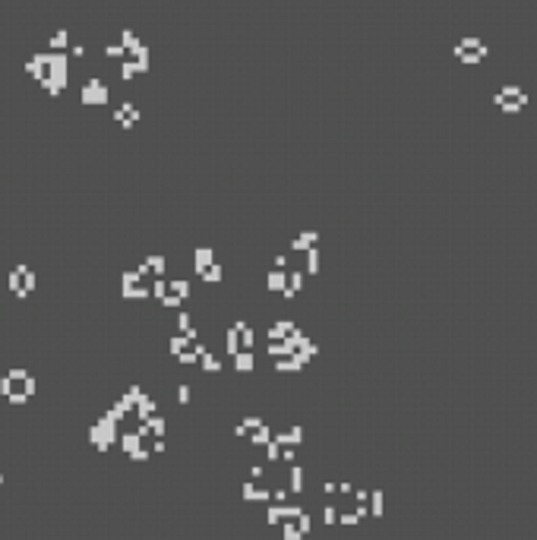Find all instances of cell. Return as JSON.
<instances>
[{"instance_id":"24","label":"cell","mask_w":537,"mask_h":540,"mask_svg":"<svg viewBox=\"0 0 537 540\" xmlns=\"http://www.w3.org/2000/svg\"><path fill=\"white\" fill-rule=\"evenodd\" d=\"M240 344H244L247 351H253V344H256V332H253L250 325H247V329L240 332Z\"/></svg>"},{"instance_id":"12","label":"cell","mask_w":537,"mask_h":540,"mask_svg":"<svg viewBox=\"0 0 537 540\" xmlns=\"http://www.w3.org/2000/svg\"><path fill=\"white\" fill-rule=\"evenodd\" d=\"M196 363H199V366H203V373H221V366H225V363H221V360H218V357H215V354H209V351H206V354H203V357H199V360H196Z\"/></svg>"},{"instance_id":"46","label":"cell","mask_w":537,"mask_h":540,"mask_svg":"<svg viewBox=\"0 0 537 540\" xmlns=\"http://www.w3.org/2000/svg\"><path fill=\"white\" fill-rule=\"evenodd\" d=\"M136 436H139V439H152V430H149V423H139Z\"/></svg>"},{"instance_id":"48","label":"cell","mask_w":537,"mask_h":540,"mask_svg":"<svg viewBox=\"0 0 537 540\" xmlns=\"http://www.w3.org/2000/svg\"><path fill=\"white\" fill-rule=\"evenodd\" d=\"M152 294H155V297L161 300V297L167 294V284H165V281H155V291H152Z\"/></svg>"},{"instance_id":"32","label":"cell","mask_w":537,"mask_h":540,"mask_svg":"<svg viewBox=\"0 0 537 540\" xmlns=\"http://www.w3.org/2000/svg\"><path fill=\"white\" fill-rule=\"evenodd\" d=\"M240 496H244L247 502H253V499H256V483H253V480H250V483H244V486H240Z\"/></svg>"},{"instance_id":"9","label":"cell","mask_w":537,"mask_h":540,"mask_svg":"<svg viewBox=\"0 0 537 540\" xmlns=\"http://www.w3.org/2000/svg\"><path fill=\"white\" fill-rule=\"evenodd\" d=\"M288 493H304V468H300V464H291V474H288Z\"/></svg>"},{"instance_id":"44","label":"cell","mask_w":537,"mask_h":540,"mask_svg":"<svg viewBox=\"0 0 537 540\" xmlns=\"http://www.w3.org/2000/svg\"><path fill=\"white\" fill-rule=\"evenodd\" d=\"M300 284H304V275H297V272H294V275L288 278V288H291V291H297Z\"/></svg>"},{"instance_id":"54","label":"cell","mask_w":537,"mask_h":540,"mask_svg":"<svg viewBox=\"0 0 537 540\" xmlns=\"http://www.w3.org/2000/svg\"><path fill=\"white\" fill-rule=\"evenodd\" d=\"M341 521H345V524H357L360 518H357V515H341Z\"/></svg>"},{"instance_id":"30","label":"cell","mask_w":537,"mask_h":540,"mask_svg":"<svg viewBox=\"0 0 537 540\" xmlns=\"http://www.w3.org/2000/svg\"><path fill=\"white\" fill-rule=\"evenodd\" d=\"M6 401H10V404H13V408H19V404H25V401H29V398H25V392H22V389H19V392H16V389H13V392H10V395H6Z\"/></svg>"},{"instance_id":"49","label":"cell","mask_w":537,"mask_h":540,"mask_svg":"<svg viewBox=\"0 0 537 540\" xmlns=\"http://www.w3.org/2000/svg\"><path fill=\"white\" fill-rule=\"evenodd\" d=\"M272 499V490H256V502H268Z\"/></svg>"},{"instance_id":"18","label":"cell","mask_w":537,"mask_h":540,"mask_svg":"<svg viewBox=\"0 0 537 540\" xmlns=\"http://www.w3.org/2000/svg\"><path fill=\"white\" fill-rule=\"evenodd\" d=\"M186 344H190V338H186V335H180V332H177V335L171 338V344H167V351H171V357H177L180 351H186Z\"/></svg>"},{"instance_id":"31","label":"cell","mask_w":537,"mask_h":540,"mask_svg":"<svg viewBox=\"0 0 537 540\" xmlns=\"http://www.w3.org/2000/svg\"><path fill=\"white\" fill-rule=\"evenodd\" d=\"M6 376H10L13 382H22V379L29 376V370H25V366H10V373H6Z\"/></svg>"},{"instance_id":"53","label":"cell","mask_w":537,"mask_h":540,"mask_svg":"<svg viewBox=\"0 0 537 540\" xmlns=\"http://www.w3.org/2000/svg\"><path fill=\"white\" fill-rule=\"evenodd\" d=\"M335 490H338V486H335V483H332V480H329V483H322V493H329V496H332V493H335Z\"/></svg>"},{"instance_id":"28","label":"cell","mask_w":537,"mask_h":540,"mask_svg":"<svg viewBox=\"0 0 537 540\" xmlns=\"http://www.w3.org/2000/svg\"><path fill=\"white\" fill-rule=\"evenodd\" d=\"M297 531H300V534H304V537H307V534H310V531H313V518L307 515V512H304V515L297 518Z\"/></svg>"},{"instance_id":"11","label":"cell","mask_w":537,"mask_h":540,"mask_svg":"<svg viewBox=\"0 0 537 540\" xmlns=\"http://www.w3.org/2000/svg\"><path fill=\"white\" fill-rule=\"evenodd\" d=\"M268 439H272V430H268V426H259V430L247 433V442H250V445H259V449H263V445H268Z\"/></svg>"},{"instance_id":"42","label":"cell","mask_w":537,"mask_h":540,"mask_svg":"<svg viewBox=\"0 0 537 540\" xmlns=\"http://www.w3.org/2000/svg\"><path fill=\"white\" fill-rule=\"evenodd\" d=\"M136 278H139L136 272H124V291L126 288H136Z\"/></svg>"},{"instance_id":"14","label":"cell","mask_w":537,"mask_h":540,"mask_svg":"<svg viewBox=\"0 0 537 540\" xmlns=\"http://www.w3.org/2000/svg\"><path fill=\"white\" fill-rule=\"evenodd\" d=\"M225 351H227V354H231V357H234V354H237V351H240V332L234 329V325H231V329H227V335H225Z\"/></svg>"},{"instance_id":"47","label":"cell","mask_w":537,"mask_h":540,"mask_svg":"<svg viewBox=\"0 0 537 540\" xmlns=\"http://www.w3.org/2000/svg\"><path fill=\"white\" fill-rule=\"evenodd\" d=\"M272 499H275L278 505H281V502H288V490H272Z\"/></svg>"},{"instance_id":"51","label":"cell","mask_w":537,"mask_h":540,"mask_svg":"<svg viewBox=\"0 0 537 540\" xmlns=\"http://www.w3.org/2000/svg\"><path fill=\"white\" fill-rule=\"evenodd\" d=\"M263 474H266V471H263V464H253V468H250V477H253V480H259Z\"/></svg>"},{"instance_id":"50","label":"cell","mask_w":537,"mask_h":540,"mask_svg":"<svg viewBox=\"0 0 537 540\" xmlns=\"http://www.w3.org/2000/svg\"><path fill=\"white\" fill-rule=\"evenodd\" d=\"M316 269H319V262H316V253H310V265H307V272H310V275H316Z\"/></svg>"},{"instance_id":"1","label":"cell","mask_w":537,"mask_h":540,"mask_svg":"<svg viewBox=\"0 0 537 540\" xmlns=\"http://www.w3.org/2000/svg\"><path fill=\"white\" fill-rule=\"evenodd\" d=\"M493 104L502 111V114H518V111L528 104V95H525L521 85H502V89L493 95Z\"/></svg>"},{"instance_id":"4","label":"cell","mask_w":537,"mask_h":540,"mask_svg":"<svg viewBox=\"0 0 537 540\" xmlns=\"http://www.w3.org/2000/svg\"><path fill=\"white\" fill-rule=\"evenodd\" d=\"M155 414H158V401H155L152 395H143V398L136 401V408H133V417H136L139 423H145V420L155 417Z\"/></svg>"},{"instance_id":"43","label":"cell","mask_w":537,"mask_h":540,"mask_svg":"<svg viewBox=\"0 0 537 540\" xmlns=\"http://www.w3.org/2000/svg\"><path fill=\"white\" fill-rule=\"evenodd\" d=\"M177 360H180V363H196L199 357L193 354V351H180V354H177Z\"/></svg>"},{"instance_id":"36","label":"cell","mask_w":537,"mask_h":540,"mask_svg":"<svg viewBox=\"0 0 537 540\" xmlns=\"http://www.w3.org/2000/svg\"><path fill=\"white\" fill-rule=\"evenodd\" d=\"M145 265H149V269H155V275H161V272H165V259H161V256L145 259Z\"/></svg>"},{"instance_id":"26","label":"cell","mask_w":537,"mask_h":540,"mask_svg":"<svg viewBox=\"0 0 537 540\" xmlns=\"http://www.w3.org/2000/svg\"><path fill=\"white\" fill-rule=\"evenodd\" d=\"M263 449H266V458H268V461H278V458H281V445L272 442V439H268V445H263Z\"/></svg>"},{"instance_id":"2","label":"cell","mask_w":537,"mask_h":540,"mask_svg":"<svg viewBox=\"0 0 537 540\" xmlns=\"http://www.w3.org/2000/svg\"><path fill=\"white\" fill-rule=\"evenodd\" d=\"M487 54H490V48H487V41H480V38H461L458 44H455V57L461 60V63H483L487 60Z\"/></svg>"},{"instance_id":"37","label":"cell","mask_w":537,"mask_h":540,"mask_svg":"<svg viewBox=\"0 0 537 540\" xmlns=\"http://www.w3.org/2000/svg\"><path fill=\"white\" fill-rule=\"evenodd\" d=\"M322 521H326V524H335V521H338V512H335L332 505H326V509H322Z\"/></svg>"},{"instance_id":"34","label":"cell","mask_w":537,"mask_h":540,"mask_svg":"<svg viewBox=\"0 0 537 540\" xmlns=\"http://www.w3.org/2000/svg\"><path fill=\"white\" fill-rule=\"evenodd\" d=\"M266 351H268V357H272V360L285 357V348H281V341H268V348H266Z\"/></svg>"},{"instance_id":"22","label":"cell","mask_w":537,"mask_h":540,"mask_svg":"<svg viewBox=\"0 0 537 540\" xmlns=\"http://www.w3.org/2000/svg\"><path fill=\"white\" fill-rule=\"evenodd\" d=\"M281 537H285V540H300L304 534L297 531V524H294V521H285V524H281Z\"/></svg>"},{"instance_id":"55","label":"cell","mask_w":537,"mask_h":540,"mask_svg":"<svg viewBox=\"0 0 537 540\" xmlns=\"http://www.w3.org/2000/svg\"><path fill=\"white\" fill-rule=\"evenodd\" d=\"M0 483H3V474H0Z\"/></svg>"},{"instance_id":"6","label":"cell","mask_w":537,"mask_h":540,"mask_svg":"<svg viewBox=\"0 0 537 540\" xmlns=\"http://www.w3.org/2000/svg\"><path fill=\"white\" fill-rule=\"evenodd\" d=\"M143 395H145V392H143V385H130V392H126V395L120 398L117 404H120V408L126 411V414H133V408H136V401H139V398H143Z\"/></svg>"},{"instance_id":"41","label":"cell","mask_w":537,"mask_h":540,"mask_svg":"<svg viewBox=\"0 0 537 540\" xmlns=\"http://www.w3.org/2000/svg\"><path fill=\"white\" fill-rule=\"evenodd\" d=\"M266 521H268V524H278V521H281V515H278V505L266 509Z\"/></svg>"},{"instance_id":"17","label":"cell","mask_w":537,"mask_h":540,"mask_svg":"<svg viewBox=\"0 0 537 540\" xmlns=\"http://www.w3.org/2000/svg\"><path fill=\"white\" fill-rule=\"evenodd\" d=\"M285 288H288V275L275 269L272 275H268V291H285Z\"/></svg>"},{"instance_id":"20","label":"cell","mask_w":537,"mask_h":540,"mask_svg":"<svg viewBox=\"0 0 537 540\" xmlns=\"http://www.w3.org/2000/svg\"><path fill=\"white\" fill-rule=\"evenodd\" d=\"M167 288H171V294H177L180 300H186V297H190V281H180V278H177V281H171Z\"/></svg>"},{"instance_id":"10","label":"cell","mask_w":537,"mask_h":540,"mask_svg":"<svg viewBox=\"0 0 537 540\" xmlns=\"http://www.w3.org/2000/svg\"><path fill=\"white\" fill-rule=\"evenodd\" d=\"M272 366H275V373H300V370H304V366L297 363V357H294V354H291V357H278Z\"/></svg>"},{"instance_id":"21","label":"cell","mask_w":537,"mask_h":540,"mask_svg":"<svg viewBox=\"0 0 537 540\" xmlns=\"http://www.w3.org/2000/svg\"><path fill=\"white\" fill-rule=\"evenodd\" d=\"M126 300H145V297H152V291L149 288H126V291H120Z\"/></svg>"},{"instance_id":"16","label":"cell","mask_w":537,"mask_h":540,"mask_svg":"<svg viewBox=\"0 0 537 540\" xmlns=\"http://www.w3.org/2000/svg\"><path fill=\"white\" fill-rule=\"evenodd\" d=\"M145 423H149V430H152V436H155V439H165V430H167L165 417H158V414H155V417L145 420Z\"/></svg>"},{"instance_id":"29","label":"cell","mask_w":537,"mask_h":540,"mask_svg":"<svg viewBox=\"0 0 537 540\" xmlns=\"http://www.w3.org/2000/svg\"><path fill=\"white\" fill-rule=\"evenodd\" d=\"M218 278H221V265H215V262H212L209 269L203 272V281H212V284H215V281H218Z\"/></svg>"},{"instance_id":"40","label":"cell","mask_w":537,"mask_h":540,"mask_svg":"<svg viewBox=\"0 0 537 540\" xmlns=\"http://www.w3.org/2000/svg\"><path fill=\"white\" fill-rule=\"evenodd\" d=\"M10 392H13V379H10V376H0V395L6 398Z\"/></svg>"},{"instance_id":"52","label":"cell","mask_w":537,"mask_h":540,"mask_svg":"<svg viewBox=\"0 0 537 540\" xmlns=\"http://www.w3.org/2000/svg\"><path fill=\"white\" fill-rule=\"evenodd\" d=\"M281 458H285L288 464H294V449H281Z\"/></svg>"},{"instance_id":"19","label":"cell","mask_w":537,"mask_h":540,"mask_svg":"<svg viewBox=\"0 0 537 540\" xmlns=\"http://www.w3.org/2000/svg\"><path fill=\"white\" fill-rule=\"evenodd\" d=\"M209 265H212V250H199L196 253V275L203 278V272L209 269Z\"/></svg>"},{"instance_id":"5","label":"cell","mask_w":537,"mask_h":540,"mask_svg":"<svg viewBox=\"0 0 537 540\" xmlns=\"http://www.w3.org/2000/svg\"><path fill=\"white\" fill-rule=\"evenodd\" d=\"M231 360H234V370L237 373H253L256 370V354H253V351H237Z\"/></svg>"},{"instance_id":"45","label":"cell","mask_w":537,"mask_h":540,"mask_svg":"<svg viewBox=\"0 0 537 540\" xmlns=\"http://www.w3.org/2000/svg\"><path fill=\"white\" fill-rule=\"evenodd\" d=\"M165 449H167V442H165V439H155V442H152V455H161Z\"/></svg>"},{"instance_id":"8","label":"cell","mask_w":537,"mask_h":540,"mask_svg":"<svg viewBox=\"0 0 537 540\" xmlns=\"http://www.w3.org/2000/svg\"><path fill=\"white\" fill-rule=\"evenodd\" d=\"M95 423H98V430H102V439H104L107 445H111L114 439H120V436H117V423H114V420L107 417V414H104V417H98Z\"/></svg>"},{"instance_id":"39","label":"cell","mask_w":537,"mask_h":540,"mask_svg":"<svg viewBox=\"0 0 537 540\" xmlns=\"http://www.w3.org/2000/svg\"><path fill=\"white\" fill-rule=\"evenodd\" d=\"M161 303H165L167 310H177V306H180V297H177V294H165V297H161Z\"/></svg>"},{"instance_id":"23","label":"cell","mask_w":537,"mask_h":540,"mask_svg":"<svg viewBox=\"0 0 537 540\" xmlns=\"http://www.w3.org/2000/svg\"><path fill=\"white\" fill-rule=\"evenodd\" d=\"M240 426H244L247 433H253V430H259V426H266V423H263V417H256V414H247V417H244V423H240Z\"/></svg>"},{"instance_id":"3","label":"cell","mask_w":537,"mask_h":540,"mask_svg":"<svg viewBox=\"0 0 537 540\" xmlns=\"http://www.w3.org/2000/svg\"><path fill=\"white\" fill-rule=\"evenodd\" d=\"M272 442H278L281 449H294V445L304 442V426H291L285 433H272Z\"/></svg>"},{"instance_id":"35","label":"cell","mask_w":537,"mask_h":540,"mask_svg":"<svg viewBox=\"0 0 537 540\" xmlns=\"http://www.w3.org/2000/svg\"><path fill=\"white\" fill-rule=\"evenodd\" d=\"M22 291H35V272H22Z\"/></svg>"},{"instance_id":"33","label":"cell","mask_w":537,"mask_h":540,"mask_svg":"<svg viewBox=\"0 0 537 540\" xmlns=\"http://www.w3.org/2000/svg\"><path fill=\"white\" fill-rule=\"evenodd\" d=\"M186 329H193V322H190V313H177V332L184 335Z\"/></svg>"},{"instance_id":"7","label":"cell","mask_w":537,"mask_h":540,"mask_svg":"<svg viewBox=\"0 0 537 540\" xmlns=\"http://www.w3.org/2000/svg\"><path fill=\"white\" fill-rule=\"evenodd\" d=\"M291 329H297V325H294L291 319H278V322H275L272 329L266 332V338H268V341H281V338H285V335H288V332H291Z\"/></svg>"},{"instance_id":"13","label":"cell","mask_w":537,"mask_h":540,"mask_svg":"<svg viewBox=\"0 0 537 540\" xmlns=\"http://www.w3.org/2000/svg\"><path fill=\"white\" fill-rule=\"evenodd\" d=\"M120 449H124L126 455H133L136 449H143V439H139L136 433H124V436H120Z\"/></svg>"},{"instance_id":"38","label":"cell","mask_w":537,"mask_h":540,"mask_svg":"<svg viewBox=\"0 0 537 540\" xmlns=\"http://www.w3.org/2000/svg\"><path fill=\"white\" fill-rule=\"evenodd\" d=\"M130 458H133V461H136V464H143V461H149V458H152V452H149V449H136V452H133Z\"/></svg>"},{"instance_id":"15","label":"cell","mask_w":537,"mask_h":540,"mask_svg":"<svg viewBox=\"0 0 537 540\" xmlns=\"http://www.w3.org/2000/svg\"><path fill=\"white\" fill-rule=\"evenodd\" d=\"M278 515H281V521H294V518L304 515V509H300V505H291V502H281L278 505Z\"/></svg>"},{"instance_id":"27","label":"cell","mask_w":537,"mask_h":540,"mask_svg":"<svg viewBox=\"0 0 537 540\" xmlns=\"http://www.w3.org/2000/svg\"><path fill=\"white\" fill-rule=\"evenodd\" d=\"M22 392H25V398H32V395L38 392V379H35V376H25V379H22Z\"/></svg>"},{"instance_id":"25","label":"cell","mask_w":537,"mask_h":540,"mask_svg":"<svg viewBox=\"0 0 537 540\" xmlns=\"http://www.w3.org/2000/svg\"><path fill=\"white\" fill-rule=\"evenodd\" d=\"M174 398H177V404H190V385L180 382V385H177V392H174Z\"/></svg>"}]
</instances>
